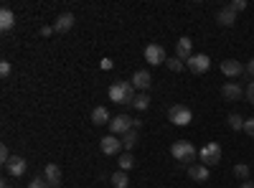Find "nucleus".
<instances>
[{"label":"nucleus","mask_w":254,"mask_h":188,"mask_svg":"<svg viewBox=\"0 0 254 188\" xmlns=\"http://www.w3.org/2000/svg\"><path fill=\"white\" fill-rule=\"evenodd\" d=\"M10 69H13V66H10V61H0V76H3V79L10 76Z\"/></svg>","instance_id":"29"},{"label":"nucleus","mask_w":254,"mask_h":188,"mask_svg":"<svg viewBox=\"0 0 254 188\" xmlns=\"http://www.w3.org/2000/svg\"><path fill=\"white\" fill-rule=\"evenodd\" d=\"M132 130H135V120L127 117V115H117V117H112V122H110V135L125 137L127 132H132Z\"/></svg>","instance_id":"4"},{"label":"nucleus","mask_w":254,"mask_h":188,"mask_svg":"<svg viewBox=\"0 0 254 188\" xmlns=\"http://www.w3.org/2000/svg\"><path fill=\"white\" fill-rule=\"evenodd\" d=\"M13 155L8 153V148H5V145H3V148H0V160H3V165H8V160H10Z\"/></svg>","instance_id":"30"},{"label":"nucleus","mask_w":254,"mask_h":188,"mask_svg":"<svg viewBox=\"0 0 254 188\" xmlns=\"http://www.w3.org/2000/svg\"><path fill=\"white\" fill-rule=\"evenodd\" d=\"M112 66H115V64H112V59H102V69H104V71H110Z\"/></svg>","instance_id":"33"},{"label":"nucleus","mask_w":254,"mask_h":188,"mask_svg":"<svg viewBox=\"0 0 254 188\" xmlns=\"http://www.w3.org/2000/svg\"><path fill=\"white\" fill-rule=\"evenodd\" d=\"M54 33V26H44V28H41V36H51Z\"/></svg>","instance_id":"34"},{"label":"nucleus","mask_w":254,"mask_h":188,"mask_svg":"<svg viewBox=\"0 0 254 188\" xmlns=\"http://www.w3.org/2000/svg\"><path fill=\"white\" fill-rule=\"evenodd\" d=\"M208 66H211V59H208L206 54H193V56L186 61V69H188L190 74H206Z\"/></svg>","instance_id":"7"},{"label":"nucleus","mask_w":254,"mask_h":188,"mask_svg":"<svg viewBox=\"0 0 254 188\" xmlns=\"http://www.w3.org/2000/svg\"><path fill=\"white\" fill-rule=\"evenodd\" d=\"M239 188H254V183H252V181H247V183H242Z\"/></svg>","instance_id":"36"},{"label":"nucleus","mask_w":254,"mask_h":188,"mask_svg":"<svg viewBox=\"0 0 254 188\" xmlns=\"http://www.w3.org/2000/svg\"><path fill=\"white\" fill-rule=\"evenodd\" d=\"M135 145H137V130H132V132H127V135L122 137V148H125L127 153H130V150L135 148Z\"/></svg>","instance_id":"22"},{"label":"nucleus","mask_w":254,"mask_h":188,"mask_svg":"<svg viewBox=\"0 0 254 188\" xmlns=\"http://www.w3.org/2000/svg\"><path fill=\"white\" fill-rule=\"evenodd\" d=\"M171 155L178 160V165H188V168H190V165H193V160L198 158V150H196L188 140H178V142L171 145Z\"/></svg>","instance_id":"1"},{"label":"nucleus","mask_w":254,"mask_h":188,"mask_svg":"<svg viewBox=\"0 0 254 188\" xmlns=\"http://www.w3.org/2000/svg\"><path fill=\"white\" fill-rule=\"evenodd\" d=\"M247 74H249V76L254 79V59H252V61H249V64H247Z\"/></svg>","instance_id":"35"},{"label":"nucleus","mask_w":254,"mask_h":188,"mask_svg":"<svg viewBox=\"0 0 254 188\" xmlns=\"http://www.w3.org/2000/svg\"><path fill=\"white\" fill-rule=\"evenodd\" d=\"M5 171L13 176V178H20L26 173V158H20V155H13L10 160H8V165H5Z\"/></svg>","instance_id":"15"},{"label":"nucleus","mask_w":254,"mask_h":188,"mask_svg":"<svg viewBox=\"0 0 254 188\" xmlns=\"http://www.w3.org/2000/svg\"><path fill=\"white\" fill-rule=\"evenodd\" d=\"M249 173H252V168H249L247 163H237V165H234V176H237V178L244 181V178H249Z\"/></svg>","instance_id":"25"},{"label":"nucleus","mask_w":254,"mask_h":188,"mask_svg":"<svg viewBox=\"0 0 254 188\" xmlns=\"http://www.w3.org/2000/svg\"><path fill=\"white\" fill-rule=\"evenodd\" d=\"M242 94H244V89L237 84V81H226V84L221 87V97L226 102H237V99H242Z\"/></svg>","instance_id":"14"},{"label":"nucleus","mask_w":254,"mask_h":188,"mask_svg":"<svg viewBox=\"0 0 254 188\" xmlns=\"http://www.w3.org/2000/svg\"><path fill=\"white\" fill-rule=\"evenodd\" d=\"M145 61H147L150 66H160V64H165V61H168L165 49H163L160 44H147V46H145Z\"/></svg>","instance_id":"6"},{"label":"nucleus","mask_w":254,"mask_h":188,"mask_svg":"<svg viewBox=\"0 0 254 188\" xmlns=\"http://www.w3.org/2000/svg\"><path fill=\"white\" fill-rule=\"evenodd\" d=\"M28 188H51V186L46 183V178H44V176H41V178H33V181L28 183Z\"/></svg>","instance_id":"27"},{"label":"nucleus","mask_w":254,"mask_h":188,"mask_svg":"<svg viewBox=\"0 0 254 188\" xmlns=\"http://www.w3.org/2000/svg\"><path fill=\"white\" fill-rule=\"evenodd\" d=\"M15 26V13L10 10V8H3V10H0V31H10Z\"/></svg>","instance_id":"18"},{"label":"nucleus","mask_w":254,"mask_h":188,"mask_svg":"<svg viewBox=\"0 0 254 188\" xmlns=\"http://www.w3.org/2000/svg\"><path fill=\"white\" fill-rule=\"evenodd\" d=\"M107 94H110V102H117V104H132L137 97L132 81H115Z\"/></svg>","instance_id":"2"},{"label":"nucleus","mask_w":254,"mask_h":188,"mask_svg":"<svg viewBox=\"0 0 254 188\" xmlns=\"http://www.w3.org/2000/svg\"><path fill=\"white\" fill-rule=\"evenodd\" d=\"M244 94H247V99H249V102L254 104V79L249 81V87H247V92H244Z\"/></svg>","instance_id":"32"},{"label":"nucleus","mask_w":254,"mask_h":188,"mask_svg":"<svg viewBox=\"0 0 254 188\" xmlns=\"http://www.w3.org/2000/svg\"><path fill=\"white\" fill-rule=\"evenodd\" d=\"M176 56H178L181 61H188L190 56H193V41H190L188 36H181V38L176 41Z\"/></svg>","instance_id":"11"},{"label":"nucleus","mask_w":254,"mask_h":188,"mask_svg":"<svg viewBox=\"0 0 254 188\" xmlns=\"http://www.w3.org/2000/svg\"><path fill=\"white\" fill-rule=\"evenodd\" d=\"M112 186H115V188H127V186H130V178H127V173H125V171H117V173L112 176Z\"/></svg>","instance_id":"24"},{"label":"nucleus","mask_w":254,"mask_h":188,"mask_svg":"<svg viewBox=\"0 0 254 188\" xmlns=\"http://www.w3.org/2000/svg\"><path fill=\"white\" fill-rule=\"evenodd\" d=\"M244 132H247V135H252V137H254V117H252V120H247V122H244Z\"/></svg>","instance_id":"31"},{"label":"nucleus","mask_w":254,"mask_h":188,"mask_svg":"<svg viewBox=\"0 0 254 188\" xmlns=\"http://www.w3.org/2000/svg\"><path fill=\"white\" fill-rule=\"evenodd\" d=\"M221 71L229 79H237V76H242L247 71V66L242 64V61H237V59H226V61H221Z\"/></svg>","instance_id":"9"},{"label":"nucleus","mask_w":254,"mask_h":188,"mask_svg":"<svg viewBox=\"0 0 254 188\" xmlns=\"http://www.w3.org/2000/svg\"><path fill=\"white\" fill-rule=\"evenodd\" d=\"M0 188H10V183L8 181H0Z\"/></svg>","instance_id":"37"},{"label":"nucleus","mask_w":254,"mask_h":188,"mask_svg":"<svg viewBox=\"0 0 254 188\" xmlns=\"http://www.w3.org/2000/svg\"><path fill=\"white\" fill-rule=\"evenodd\" d=\"M99 148H102L104 155H117V153L122 150V137H117V135H104V137L99 140Z\"/></svg>","instance_id":"8"},{"label":"nucleus","mask_w":254,"mask_h":188,"mask_svg":"<svg viewBox=\"0 0 254 188\" xmlns=\"http://www.w3.org/2000/svg\"><path fill=\"white\" fill-rule=\"evenodd\" d=\"M130 81H132V87H135L137 92H147V89L153 87V76H150V71H145V69H137Z\"/></svg>","instance_id":"10"},{"label":"nucleus","mask_w":254,"mask_h":188,"mask_svg":"<svg viewBox=\"0 0 254 188\" xmlns=\"http://www.w3.org/2000/svg\"><path fill=\"white\" fill-rule=\"evenodd\" d=\"M117 163H120V171H125V173L130 171V168H135V158H132L130 153H122Z\"/></svg>","instance_id":"23"},{"label":"nucleus","mask_w":254,"mask_h":188,"mask_svg":"<svg viewBox=\"0 0 254 188\" xmlns=\"http://www.w3.org/2000/svg\"><path fill=\"white\" fill-rule=\"evenodd\" d=\"M165 66L171 69V71H183V69H186V61H181V59L176 56V59H168V61H165Z\"/></svg>","instance_id":"26"},{"label":"nucleus","mask_w":254,"mask_h":188,"mask_svg":"<svg viewBox=\"0 0 254 188\" xmlns=\"http://www.w3.org/2000/svg\"><path fill=\"white\" fill-rule=\"evenodd\" d=\"M74 23H76V18H74L71 13H61V15H56V20H54V33H69V31L74 28Z\"/></svg>","instance_id":"12"},{"label":"nucleus","mask_w":254,"mask_h":188,"mask_svg":"<svg viewBox=\"0 0 254 188\" xmlns=\"http://www.w3.org/2000/svg\"><path fill=\"white\" fill-rule=\"evenodd\" d=\"M216 23H219V26H224V28L234 26V23H237V13L231 10L229 5H226V8H221V10L216 13Z\"/></svg>","instance_id":"17"},{"label":"nucleus","mask_w":254,"mask_h":188,"mask_svg":"<svg viewBox=\"0 0 254 188\" xmlns=\"http://www.w3.org/2000/svg\"><path fill=\"white\" fill-rule=\"evenodd\" d=\"M198 158H201V163L206 165V168H211V165H219V160H221V145H219V142L203 145V148L198 150Z\"/></svg>","instance_id":"5"},{"label":"nucleus","mask_w":254,"mask_h":188,"mask_svg":"<svg viewBox=\"0 0 254 188\" xmlns=\"http://www.w3.org/2000/svg\"><path fill=\"white\" fill-rule=\"evenodd\" d=\"M92 122H94V125H110L112 117H110L107 107H94V110H92Z\"/></svg>","instance_id":"19"},{"label":"nucleus","mask_w":254,"mask_h":188,"mask_svg":"<svg viewBox=\"0 0 254 188\" xmlns=\"http://www.w3.org/2000/svg\"><path fill=\"white\" fill-rule=\"evenodd\" d=\"M168 120L173 125H178V127H186V125L193 122V112H190V107H186V104H173V107L168 110Z\"/></svg>","instance_id":"3"},{"label":"nucleus","mask_w":254,"mask_h":188,"mask_svg":"<svg viewBox=\"0 0 254 188\" xmlns=\"http://www.w3.org/2000/svg\"><path fill=\"white\" fill-rule=\"evenodd\" d=\"M188 176H190V181H196V183H206L208 181V168L203 163H193L188 168Z\"/></svg>","instance_id":"16"},{"label":"nucleus","mask_w":254,"mask_h":188,"mask_svg":"<svg viewBox=\"0 0 254 188\" xmlns=\"http://www.w3.org/2000/svg\"><path fill=\"white\" fill-rule=\"evenodd\" d=\"M132 107L135 110H147V107H150V94H147V92H137V97H135V102H132Z\"/></svg>","instance_id":"20"},{"label":"nucleus","mask_w":254,"mask_h":188,"mask_svg":"<svg viewBox=\"0 0 254 188\" xmlns=\"http://www.w3.org/2000/svg\"><path fill=\"white\" fill-rule=\"evenodd\" d=\"M226 122H229V127L234 130V132H239V130H244V122H247V120H244L242 115H229Z\"/></svg>","instance_id":"21"},{"label":"nucleus","mask_w":254,"mask_h":188,"mask_svg":"<svg viewBox=\"0 0 254 188\" xmlns=\"http://www.w3.org/2000/svg\"><path fill=\"white\" fill-rule=\"evenodd\" d=\"M44 178H46V183H49L51 188H61V186H59V183H61V168H59L56 163H46Z\"/></svg>","instance_id":"13"},{"label":"nucleus","mask_w":254,"mask_h":188,"mask_svg":"<svg viewBox=\"0 0 254 188\" xmlns=\"http://www.w3.org/2000/svg\"><path fill=\"white\" fill-rule=\"evenodd\" d=\"M229 8L234 13H242V10H247V0H234V3H229Z\"/></svg>","instance_id":"28"}]
</instances>
